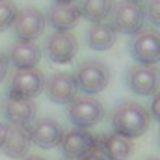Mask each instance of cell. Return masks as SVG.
<instances>
[{
  "instance_id": "1",
  "label": "cell",
  "mask_w": 160,
  "mask_h": 160,
  "mask_svg": "<svg viewBox=\"0 0 160 160\" xmlns=\"http://www.w3.org/2000/svg\"><path fill=\"white\" fill-rule=\"evenodd\" d=\"M110 125H112L114 134L134 140L145 134V130L151 125V116H149V110L142 106L140 102L125 101L119 106H116V110L112 112Z\"/></svg>"
},
{
  "instance_id": "2",
  "label": "cell",
  "mask_w": 160,
  "mask_h": 160,
  "mask_svg": "<svg viewBox=\"0 0 160 160\" xmlns=\"http://www.w3.org/2000/svg\"><path fill=\"white\" fill-rule=\"evenodd\" d=\"M110 24L118 34L134 36L145 28V8L143 0H119L114 4Z\"/></svg>"
},
{
  "instance_id": "3",
  "label": "cell",
  "mask_w": 160,
  "mask_h": 160,
  "mask_svg": "<svg viewBox=\"0 0 160 160\" xmlns=\"http://www.w3.org/2000/svg\"><path fill=\"white\" fill-rule=\"evenodd\" d=\"M73 78L77 82V89L82 95L95 97L108 88L112 73H110V67L106 63L97 62V60H86L77 67Z\"/></svg>"
},
{
  "instance_id": "4",
  "label": "cell",
  "mask_w": 160,
  "mask_h": 160,
  "mask_svg": "<svg viewBox=\"0 0 160 160\" xmlns=\"http://www.w3.org/2000/svg\"><path fill=\"white\" fill-rule=\"evenodd\" d=\"M106 110L93 95H77L67 104V118L77 128H91L104 119Z\"/></svg>"
},
{
  "instance_id": "5",
  "label": "cell",
  "mask_w": 160,
  "mask_h": 160,
  "mask_svg": "<svg viewBox=\"0 0 160 160\" xmlns=\"http://www.w3.org/2000/svg\"><path fill=\"white\" fill-rule=\"evenodd\" d=\"M128 52L140 65H157L160 62V30L155 26L142 28L128 41Z\"/></svg>"
},
{
  "instance_id": "6",
  "label": "cell",
  "mask_w": 160,
  "mask_h": 160,
  "mask_svg": "<svg viewBox=\"0 0 160 160\" xmlns=\"http://www.w3.org/2000/svg\"><path fill=\"white\" fill-rule=\"evenodd\" d=\"M45 75L38 67L15 69L8 82V97L13 99H36L43 91Z\"/></svg>"
},
{
  "instance_id": "7",
  "label": "cell",
  "mask_w": 160,
  "mask_h": 160,
  "mask_svg": "<svg viewBox=\"0 0 160 160\" xmlns=\"http://www.w3.org/2000/svg\"><path fill=\"white\" fill-rule=\"evenodd\" d=\"M47 58L56 65H67L71 63L78 54V39L71 30H54L45 43Z\"/></svg>"
},
{
  "instance_id": "8",
  "label": "cell",
  "mask_w": 160,
  "mask_h": 160,
  "mask_svg": "<svg viewBox=\"0 0 160 160\" xmlns=\"http://www.w3.org/2000/svg\"><path fill=\"white\" fill-rule=\"evenodd\" d=\"M127 88L138 97H151L158 91L160 86V69L157 65H132L127 71Z\"/></svg>"
},
{
  "instance_id": "9",
  "label": "cell",
  "mask_w": 160,
  "mask_h": 160,
  "mask_svg": "<svg viewBox=\"0 0 160 160\" xmlns=\"http://www.w3.org/2000/svg\"><path fill=\"white\" fill-rule=\"evenodd\" d=\"M45 26L47 21L43 11H39L38 8H22L17 11L11 30L17 41H36L45 32Z\"/></svg>"
},
{
  "instance_id": "10",
  "label": "cell",
  "mask_w": 160,
  "mask_h": 160,
  "mask_svg": "<svg viewBox=\"0 0 160 160\" xmlns=\"http://www.w3.org/2000/svg\"><path fill=\"white\" fill-rule=\"evenodd\" d=\"M97 138L88 130V128H71L67 132H63L62 140H60V149L65 160H80L86 157L89 151H93L97 147Z\"/></svg>"
},
{
  "instance_id": "11",
  "label": "cell",
  "mask_w": 160,
  "mask_h": 160,
  "mask_svg": "<svg viewBox=\"0 0 160 160\" xmlns=\"http://www.w3.org/2000/svg\"><path fill=\"white\" fill-rule=\"evenodd\" d=\"M63 132L65 130H63L62 123L52 119V118H39V119H34L28 125L30 143L39 147V149H54V147H58Z\"/></svg>"
},
{
  "instance_id": "12",
  "label": "cell",
  "mask_w": 160,
  "mask_h": 160,
  "mask_svg": "<svg viewBox=\"0 0 160 160\" xmlns=\"http://www.w3.org/2000/svg\"><path fill=\"white\" fill-rule=\"evenodd\" d=\"M43 91H45L47 99L54 104H69L78 95L77 82L73 78V75L65 73V71H58V73L50 75L48 78H45Z\"/></svg>"
},
{
  "instance_id": "13",
  "label": "cell",
  "mask_w": 160,
  "mask_h": 160,
  "mask_svg": "<svg viewBox=\"0 0 160 160\" xmlns=\"http://www.w3.org/2000/svg\"><path fill=\"white\" fill-rule=\"evenodd\" d=\"M2 114L8 125H19V127H28L36 119L38 114V104L34 99H13L6 97L2 104Z\"/></svg>"
},
{
  "instance_id": "14",
  "label": "cell",
  "mask_w": 160,
  "mask_h": 160,
  "mask_svg": "<svg viewBox=\"0 0 160 160\" xmlns=\"http://www.w3.org/2000/svg\"><path fill=\"white\" fill-rule=\"evenodd\" d=\"M30 134H28V127H19V125H8L6 127V136H4V143L0 147V151L13 160L24 158L30 151Z\"/></svg>"
},
{
  "instance_id": "15",
  "label": "cell",
  "mask_w": 160,
  "mask_h": 160,
  "mask_svg": "<svg viewBox=\"0 0 160 160\" xmlns=\"http://www.w3.org/2000/svg\"><path fill=\"white\" fill-rule=\"evenodd\" d=\"M82 19L78 2L77 4H52L45 15L47 24H50L54 30H73Z\"/></svg>"
},
{
  "instance_id": "16",
  "label": "cell",
  "mask_w": 160,
  "mask_h": 160,
  "mask_svg": "<svg viewBox=\"0 0 160 160\" xmlns=\"http://www.w3.org/2000/svg\"><path fill=\"white\" fill-rule=\"evenodd\" d=\"M9 65L15 69H32L41 62V48L36 41H15L8 50Z\"/></svg>"
},
{
  "instance_id": "17",
  "label": "cell",
  "mask_w": 160,
  "mask_h": 160,
  "mask_svg": "<svg viewBox=\"0 0 160 160\" xmlns=\"http://www.w3.org/2000/svg\"><path fill=\"white\" fill-rule=\"evenodd\" d=\"M118 39V32L114 30V26L110 22H93L88 32H86V41H88V47L91 50H97V52H104V50H110Z\"/></svg>"
},
{
  "instance_id": "18",
  "label": "cell",
  "mask_w": 160,
  "mask_h": 160,
  "mask_svg": "<svg viewBox=\"0 0 160 160\" xmlns=\"http://www.w3.org/2000/svg\"><path fill=\"white\" fill-rule=\"evenodd\" d=\"M99 147L108 160H128V157L132 155V149H134L132 140L123 138V136L114 134V132L104 136Z\"/></svg>"
},
{
  "instance_id": "19",
  "label": "cell",
  "mask_w": 160,
  "mask_h": 160,
  "mask_svg": "<svg viewBox=\"0 0 160 160\" xmlns=\"http://www.w3.org/2000/svg\"><path fill=\"white\" fill-rule=\"evenodd\" d=\"M80 13L86 21L93 22H104L114 9V0H78Z\"/></svg>"
},
{
  "instance_id": "20",
  "label": "cell",
  "mask_w": 160,
  "mask_h": 160,
  "mask_svg": "<svg viewBox=\"0 0 160 160\" xmlns=\"http://www.w3.org/2000/svg\"><path fill=\"white\" fill-rule=\"evenodd\" d=\"M19 8L13 0H0V32L11 28Z\"/></svg>"
},
{
  "instance_id": "21",
  "label": "cell",
  "mask_w": 160,
  "mask_h": 160,
  "mask_svg": "<svg viewBox=\"0 0 160 160\" xmlns=\"http://www.w3.org/2000/svg\"><path fill=\"white\" fill-rule=\"evenodd\" d=\"M145 8V21L151 22V26H160V0H147L143 4Z\"/></svg>"
},
{
  "instance_id": "22",
  "label": "cell",
  "mask_w": 160,
  "mask_h": 160,
  "mask_svg": "<svg viewBox=\"0 0 160 160\" xmlns=\"http://www.w3.org/2000/svg\"><path fill=\"white\" fill-rule=\"evenodd\" d=\"M151 97H153V101H151L149 116H151V118H155V119L160 123V89L157 91V93H153Z\"/></svg>"
},
{
  "instance_id": "23",
  "label": "cell",
  "mask_w": 160,
  "mask_h": 160,
  "mask_svg": "<svg viewBox=\"0 0 160 160\" xmlns=\"http://www.w3.org/2000/svg\"><path fill=\"white\" fill-rule=\"evenodd\" d=\"M8 75H9V60H8V54L0 52V84L6 80Z\"/></svg>"
},
{
  "instance_id": "24",
  "label": "cell",
  "mask_w": 160,
  "mask_h": 160,
  "mask_svg": "<svg viewBox=\"0 0 160 160\" xmlns=\"http://www.w3.org/2000/svg\"><path fill=\"white\" fill-rule=\"evenodd\" d=\"M80 160H108V158L104 157V153H102V151H101V147L97 145V147H95L93 151H89V153H88L86 157H82Z\"/></svg>"
},
{
  "instance_id": "25",
  "label": "cell",
  "mask_w": 160,
  "mask_h": 160,
  "mask_svg": "<svg viewBox=\"0 0 160 160\" xmlns=\"http://www.w3.org/2000/svg\"><path fill=\"white\" fill-rule=\"evenodd\" d=\"M6 127H8V125H6L4 121L0 119V147H2V143H4V136H6Z\"/></svg>"
},
{
  "instance_id": "26",
  "label": "cell",
  "mask_w": 160,
  "mask_h": 160,
  "mask_svg": "<svg viewBox=\"0 0 160 160\" xmlns=\"http://www.w3.org/2000/svg\"><path fill=\"white\" fill-rule=\"evenodd\" d=\"M78 0H52V4H77Z\"/></svg>"
},
{
  "instance_id": "27",
  "label": "cell",
  "mask_w": 160,
  "mask_h": 160,
  "mask_svg": "<svg viewBox=\"0 0 160 160\" xmlns=\"http://www.w3.org/2000/svg\"><path fill=\"white\" fill-rule=\"evenodd\" d=\"M22 160H45L43 157H38V155H26Z\"/></svg>"
},
{
  "instance_id": "28",
  "label": "cell",
  "mask_w": 160,
  "mask_h": 160,
  "mask_svg": "<svg viewBox=\"0 0 160 160\" xmlns=\"http://www.w3.org/2000/svg\"><path fill=\"white\" fill-rule=\"evenodd\" d=\"M147 160H160V158H147Z\"/></svg>"
}]
</instances>
